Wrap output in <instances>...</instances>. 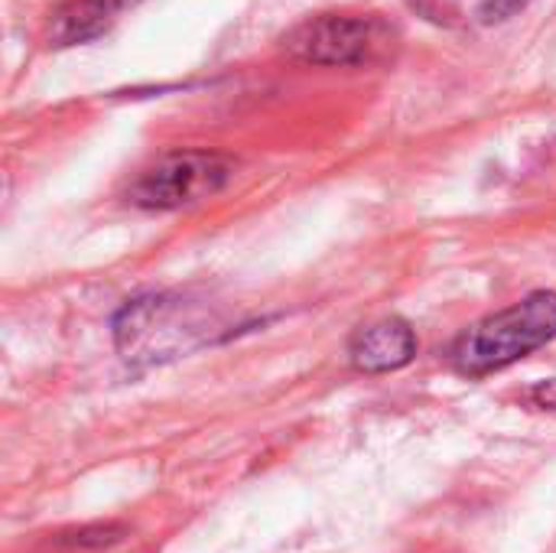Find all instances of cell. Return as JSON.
I'll use <instances>...</instances> for the list:
<instances>
[{
    "instance_id": "6da1fadb",
    "label": "cell",
    "mask_w": 556,
    "mask_h": 553,
    "mask_svg": "<svg viewBox=\"0 0 556 553\" xmlns=\"http://www.w3.org/2000/svg\"><path fill=\"white\" fill-rule=\"evenodd\" d=\"M222 329V316L205 300L182 293H150L130 300L117 313L114 342L127 362L156 365L208 345Z\"/></svg>"
},
{
    "instance_id": "7a4b0ae2",
    "label": "cell",
    "mask_w": 556,
    "mask_h": 553,
    "mask_svg": "<svg viewBox=\"0 0 556 553\" xmlns=\"http://www.w3.org/2000/svg\"><path fill=\"white\" fill-rule=\"evenodd\" d=\"M554 336L556 293L538 290L521 303L469 326L453 345V365L469 378H482L528 359L531 352L544 349Z\"/></svg>"
},
{
    "instance_id": "3957f363",
    "label": "cell",
    "mask_w": 556,
    "mask_h": 553,
    "mask_svg": "<svg viewBox=\"0 0 556 553\" xmlns=\"http://www.w3.org/2000/svg\"><path fill=\"white\" fill-rule=\"evenodd\" d=\"M235 176V163L212 150H173L153 160L127 189V202L137 209H186L218 196Z\"/></svg>"
},
{
    "instance_id": "277c9868",
    "label": "cell",
    "mask_w": 556,
    "mask_h": 553,
    "mask_svg": "<svg viewBox=\"0 0 556 553\" xmlns=\"http://www.w3.org/2000/svg\"><path fill=\"white\" fill-rule=\"evenodd\" d=\"M287 46L313 65H368L394 46V29L378 16L329 13L303 23Z\"/></svg>"
},
{
    "instance_id": "5b68a950",
    "label": "cell",
    "mask_w": 556,
    "mask_h": 553,
    "mask_svg": "<svg viewBox=\"0 0 556 553\" xmlns=\"http://www.w3.org/2000/svg\"><path fill=\"white\" fill-rule=\"evenodd\" d=\"M417 355V336L404 319H378L352 336L349 359L365 375H388L410 365Z\"/></svg>"
},
{
    "instance_id": "8992f818",
    "label": "cell",
    "mask_w": 556,
    "mask_h": 553,
    "mask_svg": "<svg viewBox=\"0 0 556 553\" xmlns=\"http://www.w3.org/2000/svg\"><path fill=\"white\" fill-rule=\"evenodd\" d=\"M137 0H68L49 23L52 46H78L111 29Z\"/></svg>"
},
{
    "instance_id": "52a82bcc",
    "label": "cell",
    "mask_w": 556,
    "mask_h": 553,
    "mask_svg": "<svg viewBox=\"0 0 556 553\" xmlns=\"http://www.w3.org/2000/svg\"><path fill=\"white\" fill-rule=\"evenodd\" d=\"M521 7H528V0H485L482 16H485V20H508V16L518 13Z\"/></svg>"
},
{
    "instance_id": "ba28073f",
    "label": "cell",
    "mask_w": 556,
    "mask_h": 553,
    "mask_svg": "<svg viewBox=\"0 0 556 553\" xmlns=\"http://www.w3.org/2000/svg\"><path fill=\"white\" fill-rule=\"evenodd\" d=\"M531 398H534V404H538V407H556V378H551V381H541V385L531 391Z\"/></svg>"
}]
</instances>
